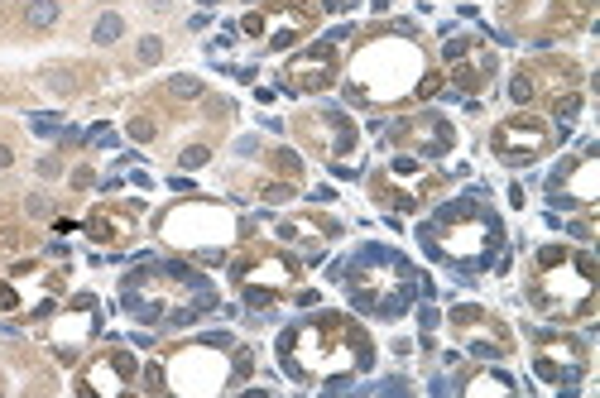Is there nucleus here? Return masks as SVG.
<instances>
[{
	"label": "nucleus",
	"mask_w": 600,
	"mask_h": 398,
	"mask_svg": "<svg viewBox=\"0 0 600 398\" xmlns=\"http://www.w3.org/2000/svg\"><path fill=\"white\" fill-rule=\"evenodd\" d=\"M101 326V312H97V298H77L63 317H58V341H53V355L63 360V365H72L77 355H82V346H87V336Z\"/></svg>",
	"instance_id": "nucleus-18"
},
{
	"label": "nucleus",
	"mask_w": 600,
	"mask_h": 398,
	"mask_svg": "<svg viewBox=\"0 0 600 398\" xmlns=\"http://www.w3.org/2000/svg\"><path fill=\"white\" fill-rule=\"evenodd\" d=\"M423 77V48L413 39L399 34H385L375 43H365L351 63V82H346V97L351 101H375V106H389L403 101Z\"/></svg>",
	"instance_id": "nucleus-5"
},
{
	"label": "nucleus",
	"mask_w": 600,
	"mask_h": 398,
	"mask_svg": "<svg viewBox=\"0 0 600 398\" xmlns=\"http://www.w3.org/2000/svg\"><path fill=\"white\" fill-rule=\"evenodd\" d=\"M552 110H557V120H562V125H572V120H577V110H581V97H577V92H567V97H557V106H552Z\"/></svg>",
	"instance_id": "nucleus-30"
},
{
	"label": "nucleus",
	"mask_w": 600,
	"mask_h": 398,
	"mask_svg": "<svg viewBox=\"0 0 600 398\" xmlns=\"http://www.w3.org/2000/svg\"><path fill=\"white\" fill-rule=\"evenodd\" d=\"M274 168H279L289 183H298V178H302V159L293 154V149H279V154H274Z\"/></svg>",
	"instance_id": "nucleus-28"
},
{
	"label": "nucleus",
	"mask_w": 600,
	"mask_h": 398,
	"mask_svg": "<svg viewBox=\"0 0 600 398\" xmlns=\"http://www.w3.org/2000/svg\"><path fill=\"white\" fill-rule=\"evenodd\" d=\"M206 159H211V149H206V144H188V149H183V168H202Z\"/></svg>",
	"instance_id": "nucleus-33"
},
{
	"label": "nucleus",
	"mask_w": 600,
	"mask_h": 398,
	"mask_svg": "<svg viewBox=\"0 0 600 398\" xmlns=\"http://www.w3.org/2000/svg\"><path fill=\"white\" fill-rule=\"evenodd\" d=\"M231 274H235V283H240V293L250 307H269V302H279L293 283H298V255H279V250H269V245H250L235 264H231Z\"/></svg>",
	"instance_id": "nucleus-8"
},
{
	"label": "nucleus",
	"mask_w": 600,
	"mask_h": 398,
	"mask_svg": "<svg viewBox=\"0 0 600 398\" xmlns=\"http://www.w3.org/2000/svg\"><path fill=\"white\" fill-rule=\"evenodd\" d=\"M293 197V183H289V178H284V183H269V188H264V201H274V206H279V201H289Z\"/></svg>",
	"instance_id": "nucleus-34"
},
{
	"label": "nucleus",
	"mask_w": 600,
	"mask_h": 398,
	"mask_svg": "<svg viewBox=\"0 0 600 398\" xmlns=\"http://www.w3.org/2000/svg\"><path fill=\"white\" fill-rule=\"evenodd\" d=\"M202 5H206V10H211V5H216V0H202Z\"/></svg>",
	"instance_id": "nucleus-42"
},
{
	"label": "nucleus",
	"mask_w": 600,
	"mask_h": 398,
	"mask_svg": "<svg viewBox=\"0 0 600 398\" xmlns=\"http://www.w3.org/2000/svg\"><path fill=\"white\" fill-rule=\"evenodd\" d=\"M135 53H139V63H144V68H154V63L164 58V39H154V34H149V39H139V48H135Z\"/></svg>",
	"instance_id": "nucleus-29"
},
{
	"label": "nucleus",
	"mask_w": 600,
	"mask_h": 398,
	"mask_svg": "<svg viewBox=\"0 0 600 398\" xmlns=\"http://www.w3.org/2000/svg\"><path fill=\"white\" fill-rule=\"evenodd\" d=\"M394 139H399L403 154H413V159H442L452 144H456V135H452V125L442 120V115H413V120H399L394 125Z\"/></svg>",
	"instance_id": "nucleus-15"
},
{
	"label": "nucleus",
	"mask_w": 600,
	"mask_h": 398,
	"mask_svg": "<svg viewBox=\"0 0 600 398\" xmlns=\"http://www.w3.org/2000/svg\"><path fill=\"white\" fill-rule=\"evenodd\" d=\"M120 302H125V312H130L135 321L164 326V331H183V326H193L206 312L221 307L216 288L202 279L197 269H188V264H178V259H168V264L149 259V269H139V274L125 279Z\"/></svg>",
	"instance_id": "nucleus-2"
},
{
	"label": "nucleus",
	"mask_w": 600,
	"mask_h": 398,
	"mask_svg": "<svg viewBox=\"0 0 600 398\" xmlns=\"http://www.w3.org/2000/svg\"><path fill=\"white\" fill-rule=\"evenodd\" d=\"M135 379H139V360H135V350H106L101 360L87 365V375H82V394L115 398V394H130Z\"/></svg>",
	"instance_id": "nucleus-17"
},
{
	"label": "nucleus",
	"mask_w": 600,
	"mask_h": 398,
	"mask_svg": "<svg viewBox=\"0 0 600 398\" xmlns=\"http://www.w3.org/2000/svg\"><path fill=\"white\" fill-rule=\"evenodd\" d=\"M418 235H423V250H427L432 259H447V264H456L461 274L485 269V264L504 250L500 216H495L481 197L442 201L437 216H432Z\"/></svg>",
	"instance_id": "nucleus-3"
},
{
	"label": "nucleus",
	"mask_w": 600,
	"mask_h": 398,
	"mask_svg": "<svg viewBox=\"0 0 600 398\" xmlns=\"http://www.w3.org/2000/svg\"><path fill=\"white\" fill-rule=\"evenodd\" d=\"M528 298L543 317H557V321L591 317V307H596V259L572 255L562 245L538 250V279L528 283Z\"/></svg>",
	"instance_id": "nucleus-6"
},
{
	"label": "nucleus",
	"mask_w": 600,
	"mask_h": 398,
	"mask_svg": "<svg viewBox=\"0 0 600 398\" xmlns=\"http://www.w3.org/2000/svg\"><path fill=\"white\" fill-rule=\"evenodd\" d=\"M312 10L307 5H269V10H260V39L269 43V48H293L302 34L312 29Z\"/></svg>",
	"instance_id": "nucleus-19"
},
{
	"label": "nucleus",
	"mask_w": 600,
	"mask_h": 398,
	"mask_svg": "<svg viewBox=\"0 0 600 398\" xmlns=\"http://www.w3.org/2000/svg\"><path fill=\"white\" fill-rule=\"evenodd\" d=\"M533 97H538V77H533L528 68H519L514 82H509V101H514V106H528Z\"/></svg>",
	"instance_id": "nucleus-25"
},
{
	"label": "nucleus",
	"mask_w": 600,
	"mask_h": 398,
	"mask_svg": "<svg viewBox=\"0 0 600 398\" xmlns=\"http://www.w3.org/2000/svg\"><path fill=\"white\" fill-rule=\"evenodd\" d=\"M173 375V384L168 389H178V394H211V389H221V384H231V370L221 365V346H188L168 370H164V379Z\"/></svg>",
	"instance_id": "nucleus-13"
},
{
	"label": "nucleus",
	"mask_w": 600,
	"mask_h": 398,
	"mask_svg": "<svg viewBox=\"0 0 600 398\" xmlns=\"http://www.w3.org/2000/svg\"><path fill=\"white\" fill-rule=\"evenodd\" d=\"M58 168H63L58 159H43V163H39V173H43V178H58Z\"/></svg>",
	"instance_id": "nucleus-39"
},
{
	"label": "nucleus",
	"mask_w": 600,
	"mask_h": 398,
	"mask_svg": "<svg viewBox=\"0 0 600 398\" xmlns=\"http://www.w3.org/2000/svg\"><path fill=\"white\" fill-rule=\"evenodd\" d=\"M120 34H125V19H120V14H101L97 29H92V39H97V43H115Z\"/></svg>",
	"instance_id": "nucleus-27"
},
{
	"label": "nucleus",
	"mask_w": 600,
	"mask_h": 398,
	"mask_svg": "<svg viewBox=\"0 0 600 398\" xmlns=\"http://www.w3.org/2000/svg\"><path fill=\"white\" fill-rule=\"evenodd\" d=\"M125 135H130V139H139V144H144V139H154V120H144V115H135V120H130V125H125Z\"/></svg>",
	"instance_id": "nucleus-32"
},
{
	"label": "nucleus",
	"mask_w": 600,
	"mask_h": 398,
	"mask_svg": "<svg viewBox=\"0 0 600 398\" xmlns=\"http://www.w3.org/2000/svg\"><path fill=\"white\" fill-rule=\"evenodd\" d=\"M533 375L552 389H577L581 375H586V341L577 336H543L538 341V355H533Z\"/></svg>",
	"instance_id": "nucleus-11"
},
{
	"label": "nucleus",
	"mask_w": 600,
	"mask_h": 398,
	"mask_svg": "<svg viewBox=\"0 0 600 398\" xmlns=\"http://www.w3.org/2000/svg\"><path fill=\"white\" fill-rule=\"evenodd\" d=\"M10 163H14V149H5V144H0V168H10Z\"/></svg>",
	"instance_id": "nucleus-40"
},
{
	"label": "nucleus",
	"mask_w": 600,
	"mask_h": 398,
	"mask_svg": "<svg viewBox=\"0 0 600 398\" xmlns=\"http://www.w3.org/2000/svg\"><path fill=\"white\" fill-rule=\"evenodd\" d=\"M168 97L197 101V97H206V87H202V77H188V72H178V77H168Z\"/></svg>",
	"instance_id": "nucleus-26"
},
{
	"label": "nucleus",
	"mask_w": 600,
	"mask_h": 398,
	"mask_svg": "<svg viewBox=\"0 0 600 398\" xmlns=\"http://www.w3.org/2000/svg\"><path fill=\"white\" fill-rule=\"evenodd\" d=\"M164 235H168L173 245L193 250L206 264H221V259H226V240L235 235V221H231V211L216 206V201H183V206H173V211L164 216Z\"/></svg>",
	"instance_id": "nucleus-7"
},
{
	"label": "nucleus",
	"mask_w": 600,
	"mask_h": 398,
	"mask_svg": "<svg viewBox=\"0 0 600 398\" xmlns=\"http://www.w3.org/2000/svg\"><path fill=\"white\" fill-rule=\"evenodd\" d=\"M274 235H279V240H289V245H298L302 259H317V255H322V245L341 235V221H327V216H289V221H279V226H274Z\"/></svg>",
	"instance_id": "nucleus-20"
},
{
	"label": "nucleus",
	"mask_w": 600,
	"mask_h": 398,
	"mask_svg": "<svg viewBox=\"0 0 600 398\" xmlns=\"http://www.w3.org/2000/svg\"><path fill=\"white\" fill-rule=\"evenodd\" d=\"M307 135H322V154L327 159H341L356 149V120L341 110V106H322L312 120H307Z\"/></svg>",
	"instance_id": "nucleus-21"
},
{
	"label": "nucleus",
	"mask_w": 600,
	"mask_h": 398,
	"mask_svg": "<svg viewBox=\"0 0 600 398\" xmlns=\"http://www.w3.org/2000/svg\"><path fill=\"white\" fill-rule=\"evenodd\" d=\"M341 279L351 283V302L360 312H375V317H403L418 298L413 264L399 250H385V245H360L341 264Z\"/></svg>",
	"instance_id": "nucleus-4"
},
{
	"label": "nucleus",
	"mask_w": 600,
	"mask_h": 398,
	"mask_svg": "<svg viewBox=\"0 0 600 398\" xmlns=\"http://www.w3.org/2000/svg\"><path fill=\"white\" fill-rule=\"evenodd\" d=\"M567 235H572V240H581V245H586V240H591V235H596V226H591V221H572V226H567Z\"/></svg>",
	"instance_id": "nucleus-36"
},
{
	"label": "nucleus",
	"mask_w": 600,
	"mask_h": 398,
	"mask_svg": "<svg viewBox=\"0 0 600 398\" xmlns=\"http://www.w3.org/2000/svg\"><path fill=\"white\" fill-rule=\"evenodd\" d=\"M87 139H92L97 149H115V130H110V125H97V130H92Z\"/></svg>",
	"instance_id": "nucleus-35"
},
{
	"label": "nucleus",
	"mask_w": 600,
	"mask_h": 398,
	"mask_svg": "<svg viewBox=\"0 0 600 398\" xmlns=\"http://www.w3.org/2000/svg\"><path fill=\"white\" fill-rule=\"evenodd\" d=\"M279 365L298 384H322L331 394H346L351 379L375 365V341L346 312H312L279 336Z\"/></svg>",
	"instance_id": "nucleus-1"
},
{
	"label": "nucleus",
	"mask_w": 600,
	"mask_h": 398,
	"mask_svg": "<svg viewBox=\"0 0 600 398\" xmlns=\"http://www.w3.org/2000/svg\"><path fill=\"white\" fill-rule=\"evenodd\" d=\"M442 58H447L452 82L461 92H481L490 82V72H495V53L485 43H476V39H447L442 43Z\"/></svg>",
	"instance_id": "nucleus-16"
},
{
	"label": "nucleus",
	"mask_w": 600,
	"mask_h": 398,
	"mask_svg": "<svg viewBox=\"0 0 600 398\" xmlns=\"http://www.w3.org/2000/svg\"><path fill=\"white\" fill-rule=\"evenodd\" d=\"M389 5H394V0H370V10H375V14H385Z\"/></svg>",
	"instance_id": "nucleus-41"
},
{
	"label": "nucleus",
	"mask_w": 600,
	"mask_h": 398,
	"mask_svg": "<svg viewBox=\"0 0 600 398\" xmlns=\"http://www.w3.org/2000/svg\"><path fill=\"white\" fill-rule=\"evenodd\" d=\"M341 39H351V34L331 29L322 43H307L302 53L289 58V68H284V92L289 97H307V92H327L331 87V77H336V43Z\"/></svg>",
	"instance_id": "nucleus-9"
},
{
	"label": "nucleus",
	"mask_w": 600,
	"mask_h": 398,
	"mask_svg": "<svg viewBox=\"0 0 600 398\" xmlns=\"http://www.w3.org/2000/svg\"><path fill=\"white\" fill-rule=\"evenodd\" d=\"M548 139H552V130H548L538 115H509L504 125H495L490 149H495V159H500V163L523 168V163H533V159H543V154H548Z\"/></svg>",
	"instance_id": "nucleus-12"
},
{
	"label": "nucleus",
	"mask_w": 600,
	"mask_h": 398,
	"mask_svg": "<svg viewBox=\"0 0 600 398\" xmlns=\"http://www.w3.org/2000/svg\"><path fill=\"white\" fill-rule=\"evenodd\" d=\"M144 389H149V394L164 389V365H149V370H144Z\"/></svg>",
	"instance_id": "nucleus-37"
},
{
	"label": "nucleus",
	"mask_w": 600,
	"mask_h": 398,
	"mask_svg": "<svg viewBox=\"0 0 600 398\" xmlns=\"http://www.w3.org/2000/svg\"><path fill=\"white\" fill-rule=\"evenodd\" d=\"M586 14H591V0H552L548 14H543V29H548L543 39L552 43V34H572V29H581Z\"/></svg>",
	"instance_id": "nucleus-22"
},
{
	"label": "nucleus",
	"mask_w": 600,
	"mask_h": 398,
	"mask_svg": "<svg viewBox=\"0 0 600 398\" xmlns=\"http://www.w3.org/2000/svg\"><path fill=\"white\" fill-rule=\"evenodd\" d=\"M418 321H423V331H432V326H437V307H423Z\"/></svg>",
	"instance_id": "nucleus-38"
},
{
	"label": "nucleus",
	"mask_w": 600,
	"mask_h": 398,
	"mask_svg": "<svg viewBox=\"0 0 600 398\" xmlns=\"http://www.w3.org/2000/svg\"><path fill=\"white\" fill-rule=\"evenodd\" d=\"M24 24H29V29H53V24H58V0H34V5L24 10Z\"/></svg>",
	"instance_id": "nucleus-24"
},
{
	"label": "nucleus",
	"mask_w": 600,
	"mask_h": 398,
	"mask_svg": "<svg viewBox=\"0 0 600 398\" xmlns=\"http://www.w3.org/2000/svg\"><path fill=\"white\" fill-rule=\"evenodd\" d=\"M600 144H586V154L577 159V163H562L552 178H548V201L552 206H591V201L600 197Z\"/></svg>",
	"instance_id": "nucleus-14"
},
{
	"label": "nucleus",
	"mask_w": 600,
	"mask_h": 398,
	"mask_svg": "<svg viewBox=\"0 0 600 398\" xmlns=\"http://www.w3.org/2000/svg\"><path fill=\"white\" fill-rule=\"evenodd\" d=\"M125 230H135V206H130V211H115V206H97V211L87 216V235H92V240H101V245L120 240Z\"/></svg>",
	"instance_id": "nucleus-23"
},
{
	"label": "nucleus",
	"mask_w": 600,
	"mask_h": 398,
	"mask_svg": "<svg viewBox=\"0 0 600 398\" xmlns=\"http://www.w3.org/2000/svg\"><path fill=\"white\" fill-rule=\"evenodd\" d=\"M452 331H456V341L466 346V355H476V360H504V355L514 350L509 326H504L495 312H485V307H456V312H452Z\"/></svg>",
	"instance_id": "nucleus-10"
},
{
	"label": "nucleus",
	"mask_w": 600,
	"mask_h": 398,
	"mask_svg": "<svg viewBox=\"0 0 600 398\" xmlns=\"http://www.w3.org/2000/svg\"><path fill=\"white\" fill-rule=\"evenodd\" d=\"M29 125H34V135H63L58 115H29Z\"/></svg>",
	"instance_id": "nucleus-31"
}]
</instances>
